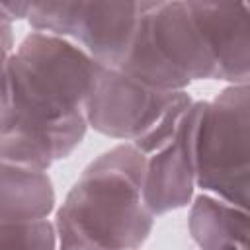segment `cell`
<instances>
[{"label":"cell","mask_w":250,"mask_h":250,"mask_svg":"<svg viewBox=\"0 0 250 250\" xmlns=\"http://www.w3.org/2000/svg\"><path fill=\"white\" fill-rule=\"evenodd\" d=\"M100 68L61 37L27 33L6 64L0 160L47 172L70 156L88 131L84 105Z\"/></svg>","instance_id":"6da1fadb"},{"label":"cell","mask_w":250,"mask_h":250,"mask_svg":"<svg viewBox=\"0 0 250 250\" xmlns=\"http://www.w3.org/2000/svg\"><path fill=\"white\" fill-rule=\"evenodd\" d=\"M145 164L131 143L94 158L55 213L59 250H141L154 227L143 201Z\"/></svg>","instance_id":"7a4b0ae2"},{"label":"cell","mask_w":250,"mask_h":250,"mask_svg":"<svg viewBox=\"0 0 250 250\" xmlns=\"http://www.w3.org/2000/svg\"><path fill=\"white\" fill-rule=\"evenodd\" d=\"M195 188L240 209L250 203V86L201 100L193 129Z\"/></svg>","instance_id":"3957f363"},{"label":"cell","mask_w":250,"mask_h":250,"mask_svg":"<svg viewBox=\"0 0 250 250\" xmlns=\"http://www.w3.org/2000/svg\"><path fill=\"white\" fill-rule=\"evenodd\" d=\"M143 2H31V31L61 37L96 64L119 68L133 43Z\"/></svg>","instance_id":"277c9868"},{"label":"cell","mask_w":250,"mask_h":250,"mask_svg":"<svg viewBox=\"0 0 250 250\" xmlns=\"http://www.w3.org/2000/svg\"><path fill=\"white\" fill-rule=\"evenodd\" d=\"M176 94L150 90L117 68L102 66L84 105L86 123L100 135L133 143L156 123Z\"/></svg>","instance_id":"5b68a950"},{"label":"cell","mask_w":250,"mask_h":250,"mask_svg":"<svg viewBox=\"0 0 250 250\" xmlns=\"http://www.w3.org/2000/svg\"><path fill=\"white\" fill-rule=\"evenodd\" d=\"M139 27L156 55L189 84L195 80H219L213 57L186 2H143Z\"/></svg>","instance_id":"8992f818"},{"label":"cell","mask_w":250,"mask_h":250,"mask_svg":"<svg viewBox=\"0 0 250 250\" xmlns=\"http://www.w3.org/2000/svg\"><path fill=\"white\" fill-rule=\"evenodd\" d=\"M199 102H193L176 137L146 156L143 201L152 217L184 209L191 203L195 191V166H193V129L199 113Z\"/></svg>","instance_id":"52a82bcc"},{"label":"cell","mask_w":250,"mask_h":250,"mask_svg":"<svg viewBox=\"0 0 250 250\" xmlns=\"http://www.w3.org/2000/svg\"><path fill=\"white\" fill-rule=\"evenodd\" d=\"M189 16L201 33L217 76L229 86L248 84L250 78V8L244 2H186Z\"/></svg>","instance_id":"ba28073f"},{"label":"cell","mask_w":250,"mask_h":250,"mask_svg":"<svg viewBox=\"0 0 250 250\" xmlns=\"http://www.w3.org/2000/svg\"><path fill=\"white\" fill-rule=\"evenodd\" d=\"M57 195L47 172L0 160V223L45 221Z\"/></svg>","instance_id":"9c48e42d"},{"label":"cell","mask_w":250,"mask_h":250,"mask_svg":"<svg viewBox=\"0 0 250 250\" xmlns=\"http://www.w3.org/2000/svg\"><path fill=\"white\" fill-rule=\"evenodd\" d=\"M188 230L199 250H248V209L199 193L189 203Z\"/></svg>","instance_id":"30bf717a"},{"label":"cell","mask_w":250,"mask_h":250,"mask_svg":"<svg viewBox=\"0 0 250 250\" xmlns=\"http://www.w3.org/2000/svg\"><path fill=\"white\" fill-rule=\"evenodd\" d=\"M193 102L195 100L191 98V94H188V90L178 92L176 98L172 100V104L166 107V111L156 119V123L145 135H141L137 141H133L131 145L145 156H150L156 150H160L162 146H166L176 137V133L184 121V115L188 113V109L191 107Z\"/></svg>","instance_id":"8fae6325"},{"label":"cell","mask_w":250,"mask_h":250,"mask_svg":"<svg viewBox=\"0 0 250 250\" xmlns=\"http://www.w3.org/2000/svg\"><path fill=\"white\" fill-rule=\"evenodd\" d=\"M0 250H59L55 223H0Z\"/></svg>","instance_id":"7c38bea8"},{"label":"cell","mask_w":250,"mask_h":250,"mask_svg":"<svg viewBox=\"0 0 250 250\" xmlns=\"http://www.w3.org/2000/svg\"><path fill=\"white\" fill-rule=\"evenodd\" d=\"M31 2H0V25H12L18 20H27Z\"/></svg>","instance_id":"4fadbf2b"},{"label":"cell","mask_w":250,"mask_h":250,"mask_svg":"<svg viewBox=\"0 0 250 250\" xmlns=\"http://www.w3.org/2000/svg\"><path fill=\"white\" fill-rule=\"evenodd\" d=\"M14 31L12 25H0V94L4 90V78H6V64L14 51Z\"/></svg>","instance_id":"5bb4252c"}]
</instances>
